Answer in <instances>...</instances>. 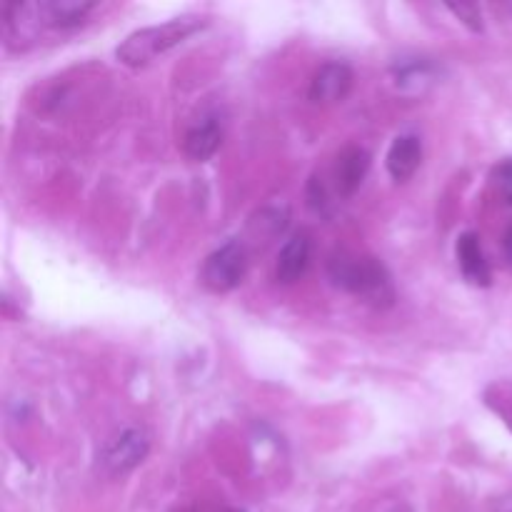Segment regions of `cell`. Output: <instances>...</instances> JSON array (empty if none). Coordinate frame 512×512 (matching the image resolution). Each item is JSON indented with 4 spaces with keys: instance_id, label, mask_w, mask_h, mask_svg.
<instances>
[{
    "instance_id": "3957f363",
    "label": "cell",
    "mask_w": 512,
    "mask_h": 512,
    "mask_svg": "<svg viewBox=\"0 0 512 512\" xmlns=\"http://www.w3.org/2000/svg\"><path fill=\"white\" fill-rule=\"evenodd\" d=\"M245 273H248V253L245 245L238 240H228L220 245L218 250L205 258L203 270H200V280L213 293H230L243 283Z\"/></svg>"
},
{
    "instance_id": "e0dca14e",
    "label": "cell",
    "mask_w": 512,
    "mask_h": 512,
    "mask_svg": "<svg viewBox=\"0 0 512 512\" xmlns=\"http://www.w3.org/2000/svg\"><path fill=\"white\" fill-rule=\"evenodd\" d=\"M503 250H505V258H508V263H512V225L508 230H505V238H503Z\"/></svg>"
},
{
    "instance_id": "4fadbf2b",
    "label": "cell",
    "mask_w": 512,
    "mask_h": 512,
    "mask_svg": "<svg viewBox=\"0 0 512 512\" xmlns=\"http://www.w3.org/2000/svg\"><path fill=\"white\" fill-rule=\"evenodd\" d=\"M395 78H398V83L403 85H418L423 83V80L430 78V63L428 60H408V63H400L395 65Z\"/></svg>"
},
{
    "instance_id": "ba28073f",
    "label": "cell",
    "mask_w": 512,
    "mask_h": 512,
    "mask_svg": "<svg viewBox=\"0 0 512 512\" xmlns=\"http://www.w3.org/2000/svg\"><path fill=\"white\" fill-rule=\"evenodd\" d=\"M370 168V155L368 150L360 148V145H348L338 153L335 160V190H338L340 198H350L355 195V190L363 185L365 175Z\"/></svg>"
},
{
    "instance_id": "2e32d148",
    "label": "cell",
    "mask_w": 512,
    "mask_h": 512,
    "mask_svg": "<svg viewBox=\"0 0 512 512\" xmlns=\"http://www.w3.org/2000/svg\"><path fill=\"white\" fill-rule=\"evenodd\" d=\"M493 512H512V493L493 500Z\"/></svg>"
},
{
    "instance_id": "8fae6325",
    "label": "cell",
    "mask_w": 512,
    "mask_h": 512,
    "mask_svg": "<svg viewBox=\"0 0 512 512\" xmlns=\"http://www.w3.org/2000/svg\"><path fill=\"white\" fill-rule=\"evenodd\" d=\"M310 253H313V243H310L308 233H295L288 243L283 245L275 263V278L283 285H293L305 275L310 265Z\"/></svg>"
},
{
    "instance_id": "9a60e30c",
    "label": "cell",
    "mask_w": 512,
    "mask_h": 512,
    "mask_svg": "<svg viewBox=\"0 0 512 512\" xmlns=\"http://www.w3.org/2000/svg\"><path fill=\"white\" fill-rule=\"evenodd\" d=\"M493 180H495V185H498L500 193H503V198L508 200V205H512V158L505 160V163H500L498 168H495Z\"/></svg>"
},
{
    "instance_id": "5bb4252c",
    "label": "cell",
    "mask_w": 512,
    "mask_h": 512,
    "mask_svg": "<svg viewBox=\"0 0 512 512\" xmlns=\"http://www.w3.org/2000/svg\"><path fill=\"white\" fill-rule=\"evenodd\" d=\"M448 10L473 33H483V13H480V5L475 3H448Z\"/></svg>"
},
{
    "instance_id": "6da1fadb",
    "label": "cell",
    "mask_w": 512,
    "mask_h": 512,
    "mask_svg": "<svg viewBox=\"0 0 512 512\" xmlns=\"http://www.w3.org/2000/svg\"><path fill=\"white\" fill-rule=\"evenodd\" d=\"M328 275L333 285L350 295H358L375 308H388L395 300L393 280L388 268L370 255H335L328 263Z\"/></svg>"
},
{
    "instance_id": "52a82bcc",
    "label": "cell",
    "mask_w": 512,
    "mask_h": 512,
    "mask_svg": "<svg viewBox=\"0 0 512 512\" xmlns=\"http://www.w3.org/2000/svg\"><path fill=\"white\" fill-rule=\"evenodd\" d=\"M38 5V15L43 28L55 30H73L88 20L98 5L93 0H43Z\"/></svg>"
},
{
    "instance_id": "ac0fdd59",
    "label": "cell",
    "mask_w": 512,
    "mask_h": 512,
    "mask_svg": "<svg viewBox=\"0 0 512 512\" xmlns=\"http://www.w3.org/2000/svg\"><path fill=\"white\" fill-rule=\"evenodd\" d=\"M230 512H240V510H230Z\"/></svg>"
},
{
    "instance_id": "5b68a950",
    "label": "cell",
    "mask_w": 512,
    "mask_h": 512,
    "mask_svg": "<svg viewBox=\"0 0 512 512\" xmlns=\"http://www.w3.org/2000/svg\"><path fill=\"white\" fill-rule=\"evenodd\" d=\"M353 68L348 63H340V60H333V63L320 65L318 73L310 80V100L320 105L340 103V100L348 98L350 88H353Z\"/></svg>"
},
{
    "instance_id": "9c48e42d",
    "label": "cell",
    "mask_w": 512,
    "mask_h": 512,
    "mask_svg": "<svg viewBox=\"0 0 512 512\" xmlns=\"http://www.w3.org/2000/svg\"><path fill=\"white\" fill-rule=\"evenodd\" d=\"M420 163H423V143H420L418 135H398L390 145L388 155H385V165H388L390 178L405 183V180L413 178L418 173Z\"/></svg>"
},
{
    "instance_id": "30bf717a",
    "label": "cell",
    "mask_w": 512,
    "mask_h": 512,
    "mask_svg": "<svg viewBox=\"0 0 512 512\" xmlns=\"http://www.w3.org/2000/svg\"><path fill=\"white\" fill-rule=\"evenodd\" d=\"M455 253H458V265L463 278L470 285H475V288H488L490 280H493V273H490V265L485 260L478 235L470 233V230L460 235L458 245H455Z\"/></svg>"
},
{
    "instance_id": "7a4b0ae2",
    "label": "cell",
    "mask_w": 512,
    "mask_h": 512,
    "mask_svg": "<svg viewBox=\"0 0 512 512\" xmlns=\"http://www.w3.org/2000/svg\"><path fill=\"white\" fill-rule=\"evenodd\" d=\"M203 25L205 20L200 15H183V18H173L163 25L140 28L115 48V58L128 68H143V65L153 63L158 55L168 53L170 48L198 33Z\"/></svg>"
},
{
    "instance_id": "277c9868",
    "label": "cell",
    "mask_w": 512,
    "mask_h": 512,
    "mask_svg": "<svg viewBox=\"0 0 512 512\" xmlns=\"http://www.w3.org/2000/svg\"><path fill=\"white\" fill-rule=\"evenodd\" d=\"M150 453V438L143 428H125L100 450V470L108 478H120L138 468Z\"/></svg>"
},
{
    "instance_id": "8992f818",
    "label": "cell",
    "mask_w": 512,
    "mask_h": 512,
    "mask_svg": "<svg viewBox=\"0 0 512 512\" xmlns=\"http://www.w3.org/2000/svg\"><path fill=\"white\" fill-rule=\"evenodd\" d=\"M38 28H43L35 3H5L3 8V43L10 50H23L33 43Z\"/></svg>"
},
{
    "instance_id": "7c38bea8",
    "label": "cell",
    "mask_w": 512,
    "mask_h": 512,
    "mask_svg": "<svg viewBox=\"0 0 512 512\" xmlns=\"http://www.w3.org/2000/svg\"><path fill=\"white\" fill-rule=\"evenodd\" d=\"M223 138V125L218 123V118H205L185 133L183 150L195 163H205V160H210L218 153L220 145H223Z\"/></svg>"
}]
</instances>
